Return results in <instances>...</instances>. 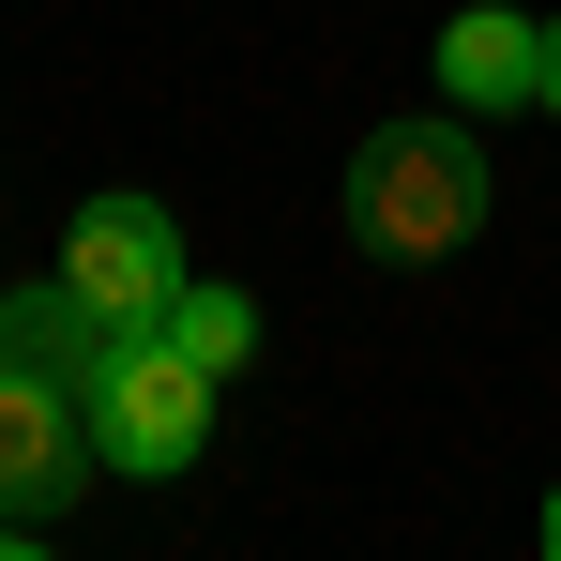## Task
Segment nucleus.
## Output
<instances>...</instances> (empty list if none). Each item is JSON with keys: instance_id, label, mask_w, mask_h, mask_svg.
I'll list each match as a JSON object with an SVG mask.
<instances>
[{"instance_id": "f257e3e1", "label": "nucleus", "mask_w": 561, "mask_h": 561, "mask_svg": "<svg viewBox=\"0 0 561 561\" xmlns=\"http://www.w3.org/2000/svg\"><path fill=\"white\" fill-rule=\"evenodd\" d=\"M485 228V152H470V106L440 122H379L350 152V243L365 259H456Z\"/></svg>"}, {"instance_id": "f03ea898", "label": "nucleus", "mask_w": 561, "mask_h": 561, "mask_svg": "<svg viewBox=\"0 0 561 561\" xmlns=\"http://www.w3.org/2000/svg\"><path fill=\"white\" fill-rule=\"evenodd\" d=\"M77 410H92V456L106 470L168 485V470H197V440H213V365L152 319V334H106V365L77 379Z\"/></svg>"}, {"instance_id": "7ed1b4c3", "label": "nucleus", "mask_w": 561, "mask_h": 561, "mask_svg": "<svg viewBox=\"0 0 561 561\" xmlns=\"http://www.w3.org/2000/svg\"><path fill=\"white\" fill-rule=\"evenodd\" d=\"M61 274L92 288V319L106 334H152V319H168V304H183V213H168V197H92V213H77V243H61Z\"/></svg>"}, {"instance_id": "20e7f679", "label": "nucleus", "mask_w": 561, "mask_h": 561, "mask_svg": "<svg viewBox=\"0 0 561 561\" xmlns=\"http://www.w3.org/2000/svg\"><path fill=\"white\" fill-rule=\"evenodd\" d=\"M92 410H77V379L46 365H0V516H31V531H61V501L92 485Z\"/></svg>"}, {"instance_id": "39448f33", "label": "nucleus", "mask_w": 561, "mask_h": 561, "mask_svg": "<svg viewBox=\"0 0 561 561\" xmlns=\"http://www.w3.org/2000/svg\"><path fill=\"white\" fill-rule=\"evenodd\" d=\"M440 92L485 122V106H547V15L516 0H456L440 15Z\"/></svg>"}, {"instance_id": "423d86ee", "label": "nucleus", "mask_w": 561, "mask_h": 561, "mask_svg": "<svg viewBox=\"0 0 561 561\" xmlns=\"http://www.w3.org/2000/svg\"><path fill=\"white\" fill-rule=\"evenodd\" d=\"M0 365L92 379V365H106V319H92V288H77V274H31V288H0Z\"/></svg>"}, {"instance_id": "0eeeda50", "label": "nucleus", "mask_w": 561, "mask_h": 561, "mask_svg": "<svg viewBox=\"0 0 561 561\" xmlns=\"http://www.w3.org/2000/svg\"><path fill=\"white\" fill-rule=\"evenodd\" d=\"M168 334H183V350H197L213 379H243V365H259V304H243V288H197V274H183V304H168Z\"/></svg>"}, {"instance_id": "6e6552de", "label": "nucleus", "mask_w": 561, "mask_h": 561, "mask_svg": "<svg viewBox=\"0 0 561 561\" xmlns=\"http://www.w3.org/2000/svg\"><path fill=\"white\" fill-rule=\"evenodd\" d=\"M547 122H561V15H547Z\"/></svg>"}, {"instance_id": "1a4fd4ad", "label": "nucleus", "mask_w": 561, "mask_h": 561, "mask_svg": "<svg viewBox=\"0 0 561 561\" xmlns=\"http://www.w3.org/2000/svg\"><path fill=\"white\" fill-rule=\"evenodd\" d=\"M547 561H561V485H547Z\"/></svg>"}]
</instances>
